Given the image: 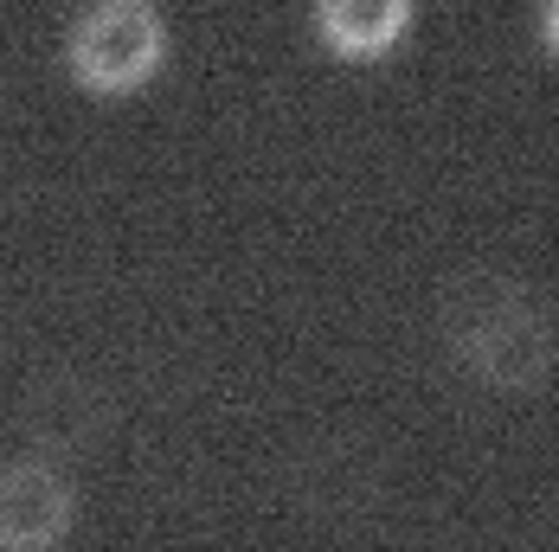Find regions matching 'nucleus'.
<instances>
[{
  "label": "nucleus",
  "mask_w": 559,
  "mask_h": 552,
  "mask_svg": "<svg viewBox=\"0 0 559 552\" xmlns=\"http://www.w3.org/2000/svg\"><path fill=\"white\" fill-rule=\"evenodd\" d=\"M309 26L335 64H386L418 26V0H309Z\"/></svg>",
  "instance_id": "20e7f679"
},
{
  "label": "nucleus",
  "mask_w": 559,
  "mask_h": 552,
  "mask_svg": "<svg viewBox=\"0 0 559 552\" xmlns=\"http://www.w3.org/2000/svg\"><path fill=\"white\" fill-rule=\"evenodd\" d=\"M78 527V482L58 456L0 463V552H58Z\"/></svg>",
  "instance_id": "7ed1b4c3"
},
{
  "label": "nucleus",
  "mask_w": 559,
  "mask_h": 552,
  "mask_svg": "<svg viewBox=\"0 0 559 552\" xmlns=\"http://www.w3.org/2000/svg\"><path fill=\"white\" fill-rule=\"evenodd\" d=\"M444 347L450 360L489 392H534L554 380L559 328L547 302L502 271L456 276L444 302Z\"/></svg>",
  "instance_id": "f257e3e1"
},
{
  "label": "nucleus",
  "mask_w": 559,
  "mask_h": 552,
  "mask_svg": "<svg viewBox=\"0 0 559 552\" xmlns=\"http://www.w3.org/2000/svg\"><path fill=\"white\" fill-rule=\"evenodd\" d=\"M540 46L547 58H559V0H540Z\"/></svg>",
  "instance_id": "39448f33"
},
{
  "label": "nucleus",
  "mask_w": 559,
  "mask_h": 552,
  "mask_svg": "<svg viewBox=\"0 0 559 552\" xmlns=\"http://www.w3.org/2000/svg\"><path fill=\"white\" fill-rule=\"evenodd\" d=\"M174 58V26L162 0H84L64 20L58 64L64 77L97 97V104H129L142 97Z\"/></svg>",
  "instance_id": "f03ea898"
}]
</instances>
